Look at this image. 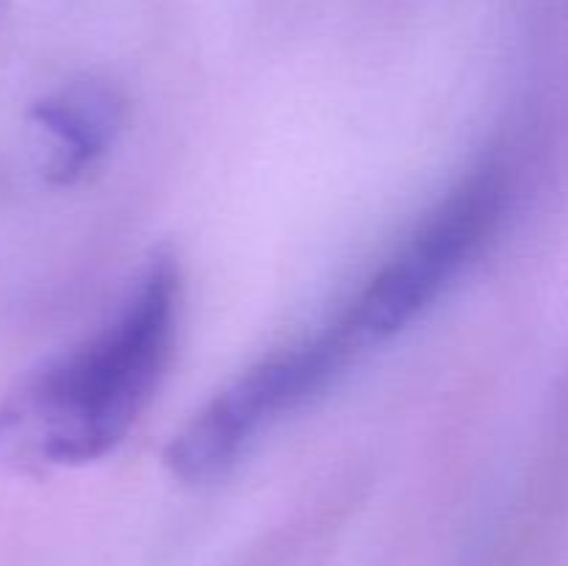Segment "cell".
<instances>
[{
	"label": "cell",
	"mask_w": 568,
	"mask_h": 566,
	"mask_svg": "<svg viewBox=\"0 0 568 566\" xmlns=\"http://www.w3.org/2000/svg\"><path fill=\"white\" fill-rule=\"evenodd\" d=\"M178 311V264L155 255L111 322L0 397V461L31 472L114 453L170 366Z\"/></svg>",
	"instance_id": "obj_1"
},
{
	"label": "cell",
	"mask_w": 568,
	"mask_h": 566,
	"mask_svg": "<svg viewBox=\"0 0 568 566\" xmlns=\"http://www.w3.org/2000/svg\"><path fill=\"white\" fill-rule=\"evenodd\" d=\"M508 194V170L494 159L455 183L342 314L355 342H388L433 309L491 242Z\"/></svg>",
	"instance_id": "obj_2"
},
{
	"label": "cell",
	"mask_w": 568,
	"mask_h": 566,
	"mask_svg": "<svg viewBox=\"0 0 568 566\" xmlns=\"http://www.w3.org/2000/svg\"><path fill=\"white\" fill-rule=\"evenodd\" d=\"M361 350L338 316L314 338L270 355L222 388L166 447V466L183 483L227 475L250 444L288 411L331 386Z\"/></svg>",
	"instance_id": "obj_3"
},
{
	"label": "cell",
	"mask_w": 568,
	"mask_h": 566,
	"mask_svg": "<svg viewBox=\"0 0 568 566\" xmlns=\"http://www.w3.org/2000/svg\"><path fill=\"white\" fill-rule=\"evenodd\" d=\"M31 120L50 142L44 175L55 186H70L111 153L125 122V100L109 83H70L39 100Z\"/></svg>",
	"instance_id": "obj_4"
}]
</instances>
